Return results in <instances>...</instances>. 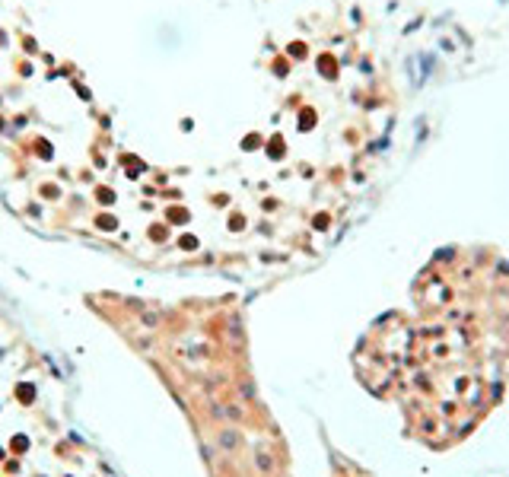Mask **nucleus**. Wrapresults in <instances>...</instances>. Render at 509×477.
<instances>
[{
  "mask_svg": "<svg viewBox=\"0 0 509 477\" xmlns=\"http://www.w3.org/2000/svg\"><path fill=\"white\" fill-rule=\"evenodd\" d=\"M509 369V271L465 264L414 290L411 312L388 315L363 341V382L395 401L411 433L455 443L500 398Z\"/></svg>",
  "mask_w": 509,
  "mask_h": 477,
  "instance_id": "obj_1",
  "label": "nucleus"
}]
</instances>
